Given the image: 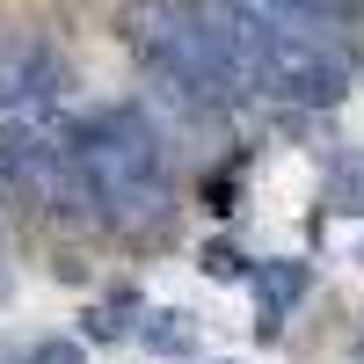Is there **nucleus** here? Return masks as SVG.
Here are the masks:
<instances>
[{
	"label": "nucleus",
	"mask_w": 364,
	"mask_h": 364,
	"mask_svg": "<svg viewBox=\"0 0 364 364\" xmlns=\"http://www.w3.org/2000/svg\"><path fill=\"white\" fill-rule=\"evenodd\" d=\"M357 357H364V336H357Z\"/></svg>",
	"instance_id": "nucleus-10"
},
{
	"label": "nucleus",
	"mask_w": 364,
	"mask_h": 364,
	"mask_svg": "<svg viewBox=\"0 0 364 364\" xmlns=\"http://www.w3.org/2000/svg\"><path fill=\"white\" fill-rule=\"evenodd\" d=\"M204 197H211V211H233V182H226V175H211V190H204Z\"/></svg>",
	"instance_id": "nucleus-9"
},
{
	"label": "nucleus",
	"mask_w": 364,
	"mask_h": 364,
	"mask_svg": "<svg viewBox=\"0 0 364 364\" xmlns=\"http://www.w3.org/2000/svg\"><path fill=\"white\" fill-rule=\"evenodd\" d=\"M66 146H73V168H80L95 219L124 226V233H146L168 219V146L139 109H124V102L87 109L66 124Z\"/></svg>",
	"instance_id": "nucleus-2"
},
{
	"label": "nucleus",
	"mask_w": 364,
	"mask_h": 364,
	"mask_svg": "<svg viewBox=\"0 0 364 364\" xmlns=\"http://www.w3.org/2000/svg\"><path fill=\"white\" fill-rule=\"evenodd\" d=\"M29 364H87V357H80V343H58V336H51V343H37Z\"/></svg>",
	"instance_id": "nucleus-8"
},
{
	"label": "nucleus",
	"mask_w": 364,
	"mask_h": 364,
	"mask_svg": "<svg viewBox=\"0 0 364 364\" xmlns=\"http://www.w3.org/2000/svg\"><path fill=\"white\" fill-rule=\"evenodd\" d=\"M350 66H357V58L328 51V44H299V37H277V29L248 22L255 95H277V102H299V109H336L350 95Z\"/></svg>",
	"instance_id": "nucleus-3"
},
{
	"label": "nucleus",
	"mask_w": 364,
	"mask_h": 364,
	"mask_svg": "<svg viewBox=\"0 0 364 364\" xmlns=\"http://www.w3.org/2000/svg\"><path fill=\"white\" fill-rule=\"evenodd\" d=\"M204 277L211 284H240V277H255V262L240 255L233 240H211V248H204Z\"/></svg>",
	"instance_id": "nucleus-6"
},
{
	"label": "nucleus",
	"mask_w": 364,
	"mask_h": 364,
	"mask_svg": "<svg viewBox=\"0 0 364 364\" xmlns=\"http://www.w3.org/2000/svg\"><path fill=\"white\" fill-rule=\"evenodd\" d=\"M117 37L161 80V95H182L190 109H233L255 95L248 15L226 0H124Z\"/></svg>",
	"instance_id": "nucleus-1"
},
{
	"label": "nucleus",
	"mask_w": 364,
	"mask_h": 364,
	"mask_svg": "<svg viewBox=\"0 0 364 364\" xmlns=\"http://www.w3.org/2000/svg\"><path fill=\"white\" fill-rule=\"evenodd\" d=\"M336 197H343V211H364V154H350L336 168Z\"/></svg>",
	"instance_id": "nucleus-7"
},
{
	"label": "nucleus",
	"mask_w": 364,
	"mask_h": 364,
	"mask_svg": "<svg viewBox=\"0 0 364 364\" xmlns=\"http://www.w3.org/2000/svg\"><path fill=\"white\" fill-rule=\"evenodd\" d=\"M248 284L262 291V336H277L284 306H299V299H306L314 269H306V262H255V277H248Z\"/></svg>",
	"instance_id": "nucleus-4"
},
{
	"label": "nucleus",
	"mask_w": 364,
	"mask_h": 364,
	"mask_svg": "<svg viewBox=\"0 0 364 364\" xmlns=\"http://www.w3.org/2000/svg\"><path fill=\"white\" fill-rule=\"evenodd\" d=\"M139 336H146V350H154V357H190V350H197L190 314H154V328H139Z\"/></svg>",
	"instance_id": "nucleus-5"
}]
</instances>
